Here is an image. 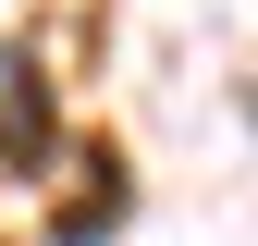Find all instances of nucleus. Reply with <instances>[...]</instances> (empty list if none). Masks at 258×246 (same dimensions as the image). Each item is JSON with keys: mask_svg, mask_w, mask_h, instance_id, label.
<instances>
[{"mask_svg": "<svg viewBox=\"0 0 258 246\" xmlns=\"http://www.w3.org/2000/svg\"><path fill=\"white\" fill-rule=\"evenodd\" d=\"M37 148H49V99L25 74V49H0V160H37Z\"/></svg>", "mask_w": 258, "mask_h": 246, "instance_id": "f257e3e1", "label": "nucleus"}]
</instances>
